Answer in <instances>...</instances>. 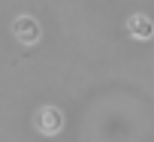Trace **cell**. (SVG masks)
<instances>
[{
  "label": "cell",
  "mask_w": 154,
  "mask_h": 142,
  "mask_svg": "<svg viewBox=\"0 0 154 142\" xmlns=\"http://www.w3.org/2000/svg\"><path fill=\"white\" fill-rule=\"evenodd\" d=\"M133 30L145 36V33H148V21H139V18H136V21H133Z\"/></svg>",
  "instance_id": "obj_3"
},
{
  "label": "cell",
  "mask_w": 154,
  "mask_h": 142,
  "mask_svg": "<svg viewBox=\"0 0 154 142\" xmlns=\"http://www.w3.org/2000/svg\"><path fill=\"white\" fill-rule=\"evenodd\" d=\"M36 33H39V30H36V24H33L30 18H18V21H15V36H18L21 42H33Z\"/></svg>",
  "instance_id": "obj_1"
},
{
  "label": "cell",
  "mask_w": 154,
  "mask_h": 142,
  "mask_svg": "<svg viewBox=\"0 0 154 142\" xmlns=\"http://www.w3.org/2000/svg\"><path fill=\"white\" fill-rule=\"evenodd\" d=\"M57 121H60V118H57V112H51V109H42V115H39V127H42L45 133L57 130V127H60Z\"/></svg>",
  "instance_id": "obj_2"
}]
</instances>
